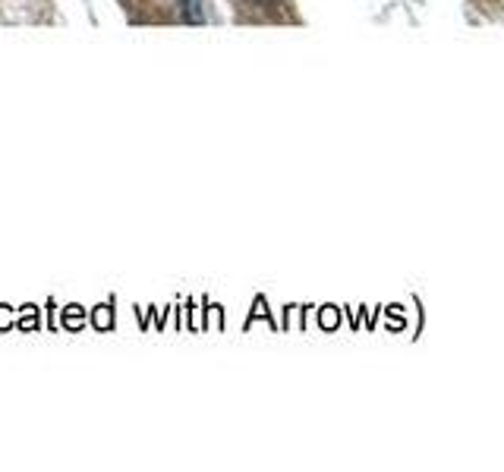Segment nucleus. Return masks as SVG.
I'll list each match as a JSON object with an SVG mask.
<instances>
[{
    "label": "nucleus",
    "mask_w": 504,
    "mask_h": 472,
    "mask_svg": "<svg viewBox=\"0 0 504 472\" xmlns=\"http://www.w3.org/2000/svg\"><path fill=\"white\" fill-rule=\"evenodd\" d=\"M183 4V10L190 13L192 19H202V0H180Z\"/></svg>",
    "instance_id": "obj_1"
}]
</instances>
